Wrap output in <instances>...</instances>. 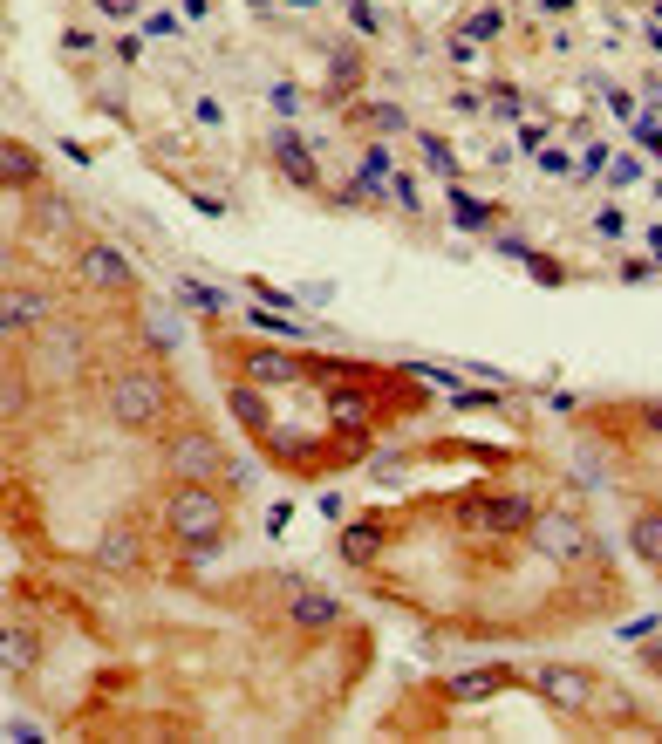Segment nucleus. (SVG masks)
Returning <instances> with one entry per match:
<instances>
[{
	"label": "nucleus",
	"mask_w": 662,
	"mask_h": 744,
	"mask_svg": "<svg viewBox=\"0 0 662 744\" xmlns=\"http://www.w3.org/2000/svg\"><path fill=\"white\" fill-rule=\"evenodd\" d=\"M164 526H171V540L192 553H212L226 540V499L212 492V478H178L171 485V499H164Z\"/></svg>",
	"instance_id": "f257e3e1"
},
{
	"label": "nucleus",
	"mask_w": 662,
	"mask_h": 744,
	"mask_svg": "<svg viewBox=\"0 0 662 744\" xmlns=\"http://www.w3.org/2000/svg\"><path fill=\"white\" fill-rule=\"evenodd\" d=\"M103 403H110V417H117L123 431H157L164 424V403H171V383L157 369H117Z\"/></svg>",
	"instance_id": "f03ea898"
},
{
	"label": "nucleus",
	"mask_w": 662,
	"mask_h": 744,
	"mask_svg": "<svg viewBox=\"0 0 662 744\" xmlns=\"http://www.w3.org/2000/svg\"><path fill=\"white\" fill-rule=\"evenodd\" d=\"M533 499H526V492H499V499H465V506H458V526H465V533H526V526H533Z\"/></svg>",
	"instance_id": "7ed1b4c3"
},
{
	"label": "nucleus",
	"mask_w": 662,
	"mask_h": 744,
	"mask_svg": "<svg viewBox=\"0 0 662 744\" xmlns=\"http://www.w3.org/2000/svg\"><path fill=\"white\" fill-rule=\"evenodd\" d=\"M526 540H533V553H540V560H553V567H567V560H581V553L594 547V540H587V526L574 519V512H533Z\"/></svg>",
	"instance_id": "20e7f679"
},
{
	"label": "nucleus",
	"mask_w": 662,
	"mask_h": 744,
	"mask_svg": "<svg viewBox=\"0 0 662 744\" xmlns=\"http://www.w3.org/2000/svg\"><path fill=\"white\" fill-rule=\"evenodd\" d=\"M540 697H546L553 710H567V717H587V710H594V697H601V683H594L581 663H546V669H540Z\"/></svg>",
	"instance_id": "39448f33"
},
{
	"label": "nucleus",
	"mask_w": 662,
	"mask_h": 744,
	"mask_svg": "<svg viewBox=\"0 0 662 744\" xmlns=\"http://www.w3.org/2000/svg\"><path fill=\"white\" fill-rule=\"evenodd\" d=\"M164 471H171V478H219V471H226V451H219V437L185 431V437L164 444Z\"/></svg>",
	"instance_id": "423d86ee"
},
{
	"label": "nucleus",
	"mask_w": 662,
	"mask_h": 744,
	"mask_svg": "<svg viewBox=\"0 0 662 744\" xmlns=\"http://www.w3.org/2000/svg\"><path fill=\"white\" fill-rule=\"evenodd\" d=\"M76 274L89 280V287H96V294H123V287H130V260H123L117 246H82Z\"/></svg>",
	"instance_id": "0eeeda50"
},
{
	"label": "nucleus",
	"mask_w": 662,
	"mask_h": 744,
	"mask_svg": "<svg viewBox=\"0 0 662 744\" xmlns=\"http://www.w3.org/2000/svg\"><path fill=\"white\" fill-rule=\"evenodd\" d=\"M301 376H308V369H301L287 349H253L246 355V383H253V390H294Z\"/></svg>",
	"instance_id": "6e6552de"
},
{
	"label": "nucleus",
	"mask_w": 662,
	"mask_h": 744,
	"mask_svg": "<svg viewBox=\"0 0 662 744\" xmlns=\"http://www.w3.org/2000/svg\"><path fill=\"white\" fill-rule=\"evenodd\" d=\"M89 560H96L103 574H137L144 547H137V533H130V526H103V533H96V547H89Z\"/></svg>",
	"instance_id": "1a4fd4ad"
},
{
	"label": "nucleus",
	"mask_w": 662,
	"mask_h": 744,
	"mask_svg": "<svg viewBox=\"0 0 662 744\" xmlns=\"http://www.w3.org/2000/svg\"><path fill=\"white\" fill-rule=\"evenodd\" d=\"M41 663V635L28 622H0V669L7 676H28Z\"/></svg>",
	"instance_id": "9d476101"
},
{
	"label": "nucleus",
	"mask_w": 662,
	"mask_h": 744,
	"mask_svg": "<svg viewBox=\"0 0 662 744\" xmlns=\"http://www.w3.org/2000/svg\"><path fill=\"white\" fill-rule=\"evenodd\" d=\"M287 622L308 628V635H321V628L342 622V601H335V594H321V588H301L294 601H287Z\"/></svg>",
	"instance_id": "9b49d317"
},
{
	"label": "nucleus",
	"mask_w": 662,
	"mask_h": 744,
	"mask_svg": "<svg viewBox=\"0 0 662 744\" xmlns=\"http://www.w3.org/2000/svg\"><path fill=\"white\" fill-rule=\"evenodd\" d=\"M273 164H280V171H287L301 192H314V185H321V171H314V151L301 144V137H294V130H273Z\"/></svg>",
	"instance_id": "f8f14e48"
},
{
	"label": "nucleus",
	"mask_w": 662,
	"mask_h": 744,
	"mask_svg": "<svg viewBox=\"0 0 662 744\" xmlns=\"http://www.w3.org/2000/svg\"><path fill=\"white\" fill-rule=\"evenodd\" d=\"M506 683H512L506 663H499V669H465V676H451V683H444V697H451V704H485V697H499Z\"/></svg>",
	"instance_id": "ddd939ff"
},
{
	"label": "nucleus",
	"mask_w": 662,
	"mask_h": 744,
	"mask_svg": "<svg viewBox=\"0 0 662 744\" xmlns=\"http://www.w3.org/2000/svg\"><path fill=\"white\" fill-rule=\"evenodd\" d=\"M35 321H48V301H41V294H0V342L21 335V328H35Z\"/></svg>",
	"instance_id": "4468645a"
},
{
	"label": "nucleus",
	"mask_w": 662,
	"mask_h": 744,
	"mask_svg": "<svg viewBox=\"0 0 662 744\" xmlns=\"http://www.w3.org/2000/svg\"><path fill=\"white\" fill-rule=\"evenodd\" d=\"M328 417H335L342 431H362V424H369V396L349 390V383H328Z\"/></svg>",
	"instance_id": "2eb2a0df"
},
{
	"label": "nucleus",
	"mask_w": 662,
	"mask_h": 744,
	"mask_svg": "<svg viewBox=\"0 0 662 744\" xmlns=\"http://www.w3.org/2000/svg\"><path fill=\"white\" fill-rule=\"evenodd\" d=\"M0 178L7 185H41V157L28 144H0Z\"/></svg>",
	"instance_id": "dca6fc26"
},
{
	"label": "nucleus",
	"mask_w": 662,
	"mask_h": 744,
	"mask_svg": "<svg viewBox=\"0 0 662 744\" xmlns=\"http://www.w3.org/2000/svg\"><path fill=\"white\" fill-rule=\"evenodd\" d=\"M226 403H233V417H239V424H246V431H260V437L273 431V417H267V396L253 390V383H239V390L226 396Z\"/></svg>",
	"instance_id": "f3484780"
},
{
	"label": "nucleus",
	"mask_w": 662,
	"mask_h": 744,
	"mask_svg": "<svg viewBox=\"0 0 662 744\" xmlns=\"http://www.w3.org/2000/svg\"><path fill=\"white\" fill-rule=\"evenodd\" d=\"M41 362L76 369V362H82V335H76V328H41Z\"/></svg>",
	"instance_id": "a211bd4d"
},
{
	"label": "nucleus",
	"mask_w": 662,
	"mask_h": 744,
	"mask_svg": "<svg viewBox=\"0 0 662 744\" xmlns=\"http://www.w3.org/2000/svg\"><path fill=\"white\" fill-rule=\"evenodd\" d=\"M376 547H383V526H376V519H362V526H349V533H342V560H355V567H369V560H376Z\"/></svg>",
	"instance_id": "6ab92c4d"
},
{
	"label": "nucleus",
	"mask_w": 662,
	"mask_h": 744,
	"mask_svg": "<svg viewBox=\"0 0 662 744\" xmlns=\"http://www.w3.org/2000/svg\"><path fill=\"white\" fill-rule=\"evenodd\" d=\"M144 335H151V349H178V335H185V321L164 308V301H151L144 308Z\"/></svg>",
	"instance_id": "aec40b11"
},
{
	"label": "nucleus",
	"mask_w": 662,
	"mask_h": 744,
	"mask_svg": "<svg viewBox=\"0 0 662 744\" xmlns=\"http://www.w3.org/2000/svg\"><path fill=\"white\" fill-rule=\"evenodd\" d=\"M628 547L642 553V560H656V567H662V512H635V526H628Z\"/></svg>",
	"instance_id": "412c9836"
},
{
	"label": "nucleus",
	"mask_w": 662,
	"mask_h": 744,
	"mask_svg": "<svg viewBox=\"0 0 662 744\" xmlns=\"http://www.w3.org/2000/svg\"><path fill=\"white\" fill-rule=\"evenodd\" d=\"M451 212H458V226H465V233H485V226H492V205H485V198H471V192H451Z\"/></svg>",
	"instance_id": "4be33fe9"
},
{
	"label": "nucleus",
	"mask_w": 662,
	"mask_h": 744,
	"mask_svg": "<svg viewBox=\"0 0 662 744\" xmlns=\"http://www.w3.org/2000/svg\"><path fill=\"white\" fill-rule=\"evenodd\" d=\"M253 328H260V335H273V342H301V328H294L287 314H273V308H253Z\"/></svg>",
	"instance_id": "5701e85b"
},
{
	"label": "nucleus",
	"mask_w": 662,
	"mask_h": 744,
	"mask_svg": "<svg viewBox=\"0 0 662 744\" xmlns=\"http://www.w3.org/2000/svg\"><path fill=\"white\" fill-rule=\"evenodd\" d=\"M417 144H424V164L437 171V178H451V171H458V164H451V144H444V137H430V130H424Z\"/></svg>",
	"instance_id": "b1692460"
},
{
	"label": "nucleus",
	"mask_w": 662,
	"mask_h": 744,
	"mask_svg": "<svg viewBox=\"0 0 662 744\" xmlns=\"http://www.w3.org/2000/svg\"><path fill=\"white\" fill-rule=\"evenodd\" d=\"M465 35H471V41H492V35H506V14H499V7H478Z\"/></svg>",
	"instance_id": "393cba45"
},
{
	"label": "nucleus",
	"mask_w": 662,
	"mask_h": 744,
	"mask_svg": "<svg viewBox=\"0 0 662 744\" xmlns=\"http://www.w3.org/2000/svg\"><path fill=\"white\" fill-rule=\"evenodd\" d=\"M369 123H376L383 137H403V130H410V117H403L396 103H376V110H369Z\"/></svg>",
	"instance_id": "a878e982"
},
{
	"label": "nucleus",
	"mask_w": 662,
	"mask_h": 744,
	"mask_svg": "<svg viewBox=\"0 0 662 744\" xmlns=\"http://www.w3.org/2000/svg\"><path fill=\"white\" fill-rule=\"evenodd\" d=\"M642 178V157H608V185H635Z\"/></svg>",
	"instance_id": "bb28decb"
},
{
	"label": "nucleus",
	"mask_w": 662,
	"mask_h": 744,
	"mask_svg": "<svg viewBox=\"0 0 662 744\" xmlns=\"http://www.w3.org/2000/svg\"><path fill=\"white\" fill-rule=\"evenodd\" d=\"M273 110H280V117H294V110H301V89H294V82H273V96H267Z\"/></svg>",
	"instance_id": "cd10ccee"
},
{
	"label": "nucleus",
	"mask_w": 662,
	"mask_h": 744,
	"mask_svg": "<svg viewBox=\"0 0 662 744\" xmlns=\"http://www.w3.org/2000/svg\"><path fill=\"white\" fill-rule=\"evenodd\" d=\"M349 21H355V28H362V35H376V28H383V14H376L369 0H349Z\"/></svg>",
	"instance_id": "c85d7f7f"
},
{
	"label": "nucleus",
	"mask_w": 662,
	"mask_h": 744,
	"mask_svg": "<svg viewBox=\"0 0 662 744\" xmlns=\"http://www.w3.org/2000/svg\"><path fill=\"white\" fill-rule=\"evenodd\" d=\"M492 110H499V117H519V89H512V82H492Z\"/></svg>",
	"instance_id": "c756f323"
},
{
	"label": "nucleus",
	"mask_w": 662,
	"mask_h": 744,
	"mask_svg": "<svg viewBox=\"0 0 662 744\" xmlns=\"http://www.w3.org/2000/svg\"><path fill=\"white\" fill-rule=\"evenodd\" d=\"M328 76L342 82V89H349V82H355V55H349V48H335V55H328Z\"/></svg>",
	"instance_id": "7c9ffc66"
},
{
	"label": "nucleus",
	"mask_w": 662,
	"mask_h": 744,
	"mask_svg": "<svg viewBox=\"0 0 662 744\" xmlns=\"http://www.w3.org/2000/svg\"><path fill=\"white\" fill-rule=\"evenodd\" d=\"M390 198L403 205V212H417V205H424V198H417V185H410V178H396V171H390Z\"/></svg>",
	"instance_id": "2f4dec72"
},
{
	"label": "nucleus",
	"mask_w": 662,
	"mask_h": 744,
	"mask_svg": "<svg viewBox=\"0 0 662 744\" xmlns=\"http://www.w3.org/2000/svg\"><path fill=\"white\" fill-rule=\"evenodd\" d=\"M403 478H410L403 458H376V485H403Z\"/></svg>",
	"instance_id": "473e14b6"
},
{
	"label": "nucleus",
	"mask_w": 662,
	"mask_h": 744,
	"mask_svg": "<svg viewBox=\"0 0 662 744\" xmlns=\"http://www.w3.org/2000/svg\"><path fill=\"white\" fill-rule=\"evenodd\" d=\"M635 137H642V151H649V157H662V123L635 117Z\"/></svg>",
	"instance_id": "72a5a7b5"
},
{
	"label": "nucleus",
	"mask_w": 662,
	"mask_h": 744,
	"mask_svg": "<svg viewBox=\"0 0 662 744\" xmlns=\"http://www.w3.org/2000/svg\"><path fill=\"white\" fill-rule=\"evenodd\" d=\"M594 233H601V239H622V212H615V205H601V212H594Z\"/></svg>",
	"instance_id": "f704fd0d"
},
{
	"label": "nucleus",
	"mask_w": 662,
	"mask_h": 744,
	"mask_svg": "<svg viewBox=\"0 0 662 744\" xmlns=\"http://www.w3.org/2000/svg\"><path fill=\"white\" fill-rule=\"evenodd\" d=\"M410 369H417L424 383H437V390H451V383H458V369H437V362H410Z\"/></svg>",
	"instance_id": "c9c22d12"
},
{
	"label": "nucleus",
	"mask_w": 662,
	"mask_h": 744,
	"mask_svg": "<svg viewBox=\"0 0 662 744\" xmlns=\"http://www.w3.org/2000/svg\"><path fill=\"white\" fill-rule=\"evenodd\" d=\"M0 410H28V390L14 376H0Z\"/></svg>",
	"instance_id": "e433bc0d"
},
{
	"label": "nucleus",
	"mask_w": 662,
	"mask_h": 744,
	"mask_svg": "<svg viewBox=\"0 0 662 744\" xmlns=\"http://www.w3.org/2000/svg\"><path fill=\"white\" fill-rule=\"evenodd\" d=\"M601 171H608V151H601V144H594V151H587L581 164H574V178H601Z\"/></svg>",
	"instance_id": "4c0bfd02"
},
{
	"label": "nucleus",
	"mask_w": 662,
	"mask_h": 744,
	"mask_svg": "<svg viewBox=\"0 0 662 744\" xmlns=\"http://www.w3.org/2000/svg\"><path fill=\"white\" fill-rule=\"evenodd\" d=\"M540 171H546V178H574V164H567V151H540Z\"/></svg>",
	"instance_id": "58836bf2"
},
{
	"label": "nucleus",
	"mask_w": 662,
	"mask_h": 744,
	"mask_svg": "<svg viewBox=\"0 0 662 744\" xmlns=\"http://www.w3.org/2000/svg\"><path fill=\"white\" fill-rule=\"evenodd\" d=\"M185 301H192V308H226V294H212V287H192V280H185Z\"/></svg>",
	"instance_id": "ea45409f"
},
{
	"label": "nucleus",
	"mask_w": 662,
	"mask_h": 744,
	"mask_svg": "<svg viewBox=\"0 0 662 744\" xmlns=\"http://www.w3.org/2000/svg\"><path fill=\"white\" fill-rule=\"evenodd\" d=\"M451 62H458V69H471V62H478V41L458 35V41H451Z\"/></svg>",
	"instance_id": "a19ab883"
},
{
	"label": "nucleus",
	"mask_w": 662,
	"mask_h": 744,
	"mask_svg": "<svg viewBox=\"0 0 662 744\" xmlns=\"http://www.w3.org/2000/svg\"><path fill=\"white\" fill-rule=\"evenodd\" d=\"M96 7H103L110 21H130V14H137V0H96Z\"/></svg>",
	"instance_id": "79ce46f5"
},
{
	"label": "nucleus",
	"mask_w": 662,
	"mask_h": 744,
	"mask_svg": "<svg viewBox=\"0 0 662 744\" xmlns=\"http://www.w3.org/2000/svg\"><path fill=\"white\" fill-rule=\"evenodd\" d=\"M635 417H642V431H656V437H662V403H642Z\"/></svg>",
	"instance_id": "37998d69"
},
{
	"label": "nucleus",
	"mask_w": 662,
	"mask_h": 744,
	"mask_svg": "<svg viewBox=\"0 0 662 744\" xmlns=\"http://www.w3.org/2000/svg\"><path fill=\"white\" fill-rule=\"evenodd\" d=\"M540 14L553 21V14H574V0H540Z\"/></svg>",
	"instance_id": "c03bdc74"
},
{
	"label": "nucleus",
	"mask_w": 662,
	"mask_h": 744,
	"mask_svg": "<svg viewBox=\"0 0 662 744\" xmlns=\"http://www.w3.org/2000/svg\"><path fill=\"white\" fill-rule=\"evenodd\" d=\"M642 663H649V669H662V642H656V649H649V656H642Z\"/></svg>",
	"instance_id": "a18cd8bd"
},
{
	"label": "nucleus",
	"mask_w": 662,
	"mask_h": 744,
	"mask_svg": "<svg viewBox=\"0 0 662 744\" xmlns=\"http://www.w3.org/2000/svg\"><path fill=\"white\" fill-rule=\"evenodd\" d=\"M649 253H656V260H662V226H656V233H649Z\"/></svg>",
	"instance_id": "49530a36"
},
{
	"label": "nucleus",
	"mask_w": 662,
	"mask_h": 744,
	"mask_svg": "<svg viewBox=\"0 0 662 744\" xmlns=\"http://www.w3.org/2000/svg\"><path fill=\"white\" fill-rule=\"evenodd\" d=\"M287 7H321V0H287Z\"/></svg>",
	"instance_id": "de8ad7c7"
},
{
	"label": "nucleus",
	"mask_w": 662,
	"mask_h": 744,
	"mask_svg": "<svg viewBox=\"0 0 662 744\" xmlns=\"http://www.w3.org/2000/svg\"><path fill=\"white\" fill-rule=\"evenodd\" d=\"M656 198H662V178H656Z\"/></svg>",
	"instance_id": "09e8293b"
}]
</instances>
